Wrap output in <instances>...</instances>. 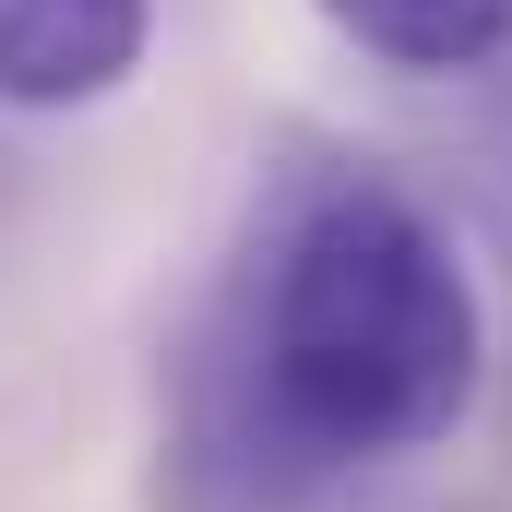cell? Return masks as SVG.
I'll use <instances>...</instances> for the list:
<instances>
[{
	"label": "cell",
	"mask_w": 512,
	"mask_h": 512,
	"mask_svg": "<svg viewBox=\"0 0 512 512\" xmlns=\"http://www.w3.org/2000/svg\"><path fill=\"white\" fill-rule=\"evenodd\" d=\"M358 60L417 72V84H477L489 60H512V0H310Z\"/></svg>",
	"instance_id": "cell-3"
},
{
	"label": "cell",
	"mask_w": 512,
	"mask_h": 512,
	"mask_svg": "<svg viewBox=\"0 0 512 512\" xmlns=\"http://www.w3.org/2000/svg\"><path fill=\"white\" fill-rule=\"evenodd\" d=\"M489 310L441 203L286 131L155 382L143 512H334L465 429Z\"/></svg>",
	"instance_id": "cell-1"
},
{
	"label": "cell",
	"mask_w": 512,
	"mask_h": 512,
	"mask_svg": "<svg viewBox=\"0 0 512 512\" xmlns=\"http://www.w3.org/2000/svg\"><path fill=\"white\" fill-rule=\"evenodd\" d=\"M453 191H465V215L489 227V251H512V60H489V72H477V96H465Z\"/></svg>",
	"instance_id": "cell-4"
},
{
	"label": "cell",
	"mask_w": 512,
	"mask_h": 512,
	"mask_svg": "<svg viewBox=\"0 0 512 512\" xmlns=\"http://www.w3.org/2000/svg\"><path fill=\"white\" fill-rule=\"evenodd\" d=\"M155 48V0H0V108L72 120L108 108Z\"/></svg>",
	"instance_id": "cell-2"
}]
</instances>
